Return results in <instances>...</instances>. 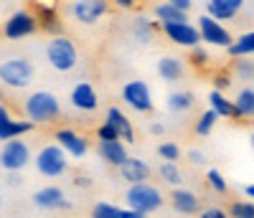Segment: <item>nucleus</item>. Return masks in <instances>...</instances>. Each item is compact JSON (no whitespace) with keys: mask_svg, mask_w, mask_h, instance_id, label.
<instances>
[{"mask_svg":"<svg viewBox=\"0 0 254 218\" xmlns=\"http://www.w3.org/2000/svg\"><path fill=\"white\" fill-rule=\"evenodd\" d=\"M107 10L110 5L104 0H76V3H71L74 20H79L84 26H94L102 15H107Z\"/></svg>","mask_w":254,"mask_h":218,"instance_id":"nucleus-12","label":"nucleus"},{"mask_svg":"<svg viewBox=\"0 0 254 218\" xmlns=\"http://www.w3.org/2000/svg\"><path fill=\"white\" fill-rule=\"evenodd\" d=\"M188 163L196 165V167H203V165H206V155H203L201 150H190V152H188Z\"/></svg>","mask_w":254,"mask_h":218,"instance_id":"nucleus-40","label":"nucleus"},{"mask_svg":"<svg viewBox=\"0 0 254 218\" xmlns=\"http://www.w3.org/2000/svg\"><path fill=\"white\" fill-rule=\"evenodd\" d=\"M229 218H254V203L252 201H234L226 211Z\"/></svg>","mask_w":254,"mask_h":218,"instance_id":"nucleus-34","label":"nucleus"},{"mask_svg":"<svg viewBox=\"0 0 254 218\" xmlns=\"http://www.w3.org/2000/svg\"><path fill=\"white\" fill-rule=\"evenodd\" d=\"M158 155H160V163H176V165L183 158L178 142H160L158 145Z\"/></svg>","mask_w":254,"mask_h":218,"instance_id":"nucleus-33","label":"nucleus"},{"mask_svg":"<svg viewBox=\"0 0 254 218\" xmlns=\"http://www.w3.org/2000/svg\"><path fill=\"white\" fill-rule=\"evenodd\" d=\"M190 61H193V66H206L211 61V54L203 46H196V49H190Z\"/></svg>","mask_w":254,"mask_h":218,"instance_id":"nucleus-36","label":"nucleus"},{"mask_svg":"<svg viewBox=\"0 0 254 218\" xmlns=\"http://www.w3.org/2000/svg\"><path fill=\"white\" fill-rule=\"evenodd\" d=\"M231 89V76L224 71V74H216L214 76V92H219V94H226Z\"/></svg>","mask_w":254,"mask_h":218,"instance_id":"nucleus-37","label":"nucleus"},{"mask_svg":"<svg viewBox=\"0 0 254 218\" xmlns=\"http://www.w3.org/2000/svg\"><path fill=\"white\" fill-rule=\"evenodd\" d=\"M231 79H239L244 81V86L254 79V61L252 58H234V63H231Z\"/></svg>","mask_w":254,"mask_h":218,"instance_id":"nucleus-30","label":"nucleus"},{"mask_svg":"<svg viewBox=\"0 0 254 218\" xmlns=\"http://www.w3.org/2000/svg\"><path fill=\"white\" fill-rule=\"evenodd\" d=\"M150 132H153L155 137H163V135H165V124H163V122H153V124H150Z\"/></svg>","mask_w":254,"mask_h":218,"instance_id":"nucleus-43","label":"nucleus"},{"mask_svg":"<svg viewBox=\"0 0 254 218\" xmlns=\"http://www.w3.org/2000/svg\"><path fill=\"white\" fill-rule=\"evenodd\" d=\"M33 163H36V170L44 178H61L64 172L69 170V158L64 155L54 142L46 145V147H41L38 155L33 158Z\"/></svg>","mask_w":254,"mask_h":218,"instance_id":"nucleus-6","label":"nucleus"},{"mask_svg":"<svg viewBox=\"0 0 254 218\" xmlns=\"http://www.w3.org/2000/svg\"><path fill=\"white\" fill-rule=\"evenodd\" d=\"M132 36H135L137 43L147 46V43L155 38V20L150 15H135V20H132Z\"/></svg>","mask_w":254,"mask_h":218,"instance_id":"nucleus-26","label":"nucleus"},{"mask_svg":"<svg viewBox=\"0 0 254 218\" xmlns=\"http://www.w3.org/2000/svg\"><path fill=\"white\" fill-rule=\"evenodd\" d=\"M153 20H155L158 26H171V23H186L188 15H183L181 10H176V8L171 5V0H168V3H155V8H153Z\"/></svg>","mask_w":254,"mask_h":218,"instance_id":"nucleus-24","label":"nucleus"},{"mask_svg":"<svg viewBox=\"0 0 254 218\" xmlns=\"http://www.w3.org/2000/svg\"><path fill=\"white\" fill-rule=\"evenodd\" d=\"M196 31H198V38L201 43H206V46L211 49H229L231 41H234V36H231V31L221 23H216V20H211L208 15H198V23H196Z\"/></svg>","mask_w":254,"mask_h":218,"instance_id":"nucleus-9","label":"nucleus"},{"mask_svg":"<svg viewBox=\"0 0 254 218\" xmlns=\"http://www.w3.org/2000/svg\"><path fill=\"white\" fill-rule=\"evenodd\" d=\"M107 122L115 132H117V140L120 142H125V145H130V142H135V127H132V122L127 119V114L122 112L120 107H110L107 109Z\"/></svg>","mask_w":254,"mask_h":218,"instance_id":"nucleus-19","label":"nucleus"},{"mask_svg":"<svg viewBox=\"0 0 254 218\" xmlns=\"http://www.w3.org/2000/svg\"><path fill=\"white\" fill-rule=\"evenodd\" d=\"M120 218H147V216H142L137 211H130V208H120Z\"/></svg>","mask_w":254,"mask_h":218,"instance_id":"nucleus-42","label":"nucleus"},{"mask_svg":"<svg viewBox=\"0 0 254 218\" xmlns=\"http://www.w3.org/2000/svg\"><path fill=\"white\" fill-rule=\"evenodd\" d=\"M31 160H33V155H31V147L26 140H8L0 147V167L8 172L23 170Z\"/></svg>","mask_w":254,"mask_h":218,"instance_id":"nucleus-8","label":"nucleus"},{"mask_svg":"<svg viewBox=\"0 0 254 218\" xmlns=\"http://www.w3.org/2000/svg\"><path fill=\"white\" fill-rule=\"evenodd\" d=\"M242 8H244V0H208L206 3V15L211 20H216V23L226 26L229 20L239 18Z\"/></svg>","mask_w":254,"mask_h":218,"instance_id":"nucleus-14","label":"nucleus"},{"mask_svg":"<svg viewBox=\"0 0 254 218\" xmlns=\"http://www.w3.org/2000/svg\"><path fill=\"white\" fill-rule=\"evenodd\" d=\"M231 104H234L237 119H252V114H254V89H252V84L242 86V89L237 92V97L231 99Z\"/></svg>","mask_w":254,"mask_h":218,"instance_id":"nucleus-22","label":"nucleus"},{"mask_svg":"<svg viewBox=\"0 0 254 218\" xmlns=\"http://www.w3.org/2000/svg\"><path fill=\"white\" fill-rule=\"evenodd\" d=\"M97 152H99V158L112 165V167H120L127 158H130V152H127V145L120 142V140H112V142H99L97 145Z\"/></svg>","mask_w":254,"mask_h":218,"instance_id":"nucleus-20","label":"nucleus"},{"mask_svg":"<svg viewBox=\"0 0 254 218\" xmlns=\"http://www.w3.org/2000/svg\"><path fill=\"white\" fill-rule=\"evenodd\" d=\"M33 206L41 208V211H69L71 203L66 201V195H64V190L59 185H46L33 193Z\"/></svg>","mask_w":254,"mask_h":218,"instance_id":"nucleus-13","label":"nucleus"},{"mask_svg":"<svg viewBox=\"0 0 254 218\" xmlns=\"http://www.w3.org/2000/svg\"><path fill=\"white\" fill-rule=\"evenodd\" d=\"M120 10H130V8H135V3H132V0H117V3H115Z\"/></svg>","mask_w":254,"mask_h":218,"instance_id":"nucleus-44","label":"nucleus"},{"mask_svg":"<svg viewBox=\"0 0 254 218\" xmlns=\"http://www.w3.org/2000/svg\"><path fill=\"white\" fill-rule=\"evenodd\" d=\"M0 211H3V198H0Z\"/></svg>","mask_w":254,"mask_h":218,"instance_id":"nucleus-47","label":"nucleus"},{"mask_svg":"<svg viewBox=\"0 0 254 218\" xmlns=\"http://www.w3.org/2000/svg\"><path fill=\"white\" fill-rule=\"evenodd\" d=\"M38 13H41V18H38V26L41 28L51 31L54 36H64V26H61V20L56 15V5L44 3V5H38Z\"/></svg>","mask_w":254,"mask_h":218,"instance_id":"nucleus-28","label":"nucleus"},{"mask_svg":"<svg viewBox=\"0 0 254 218\" xmlns=\"http://www.w3.org/2000/svg\"><path fill=\"white\" fill-rule=\"evenodd\" d=\"M125 208L137 211L142 216H150L155 211L163 208V193L153 185V183H140V185H127L125 190Z\"/></svg>","mask_w":254,"mask_h":218,"instance_id":"nucleus-3","label":"nucleus"},{"mask_svg":"<svg viewBox=\"0 0 254 218\" xmlns=\"http://www.w3.org/2000/svg\"><path fill=\"white\" fill-rule=\"evenodd\" d=\"M33 124H28L26 119H13L10 109L0 102V142H8V140H20V135L31 132Z\"/></svg>","mask_w":254,"mask_h":218,"instance_id":"nucleus-15","label":"nucleus"},{"mask_svg":"<svg viewBox=\"0 0 254 218\" xmlns=\"http://www.w3.org/2000/svg\"><path fill=\"white\" fill-rule=\"evenodd\" d=\"M23 114H26V122L33 124V127H36V124H38V127L54 124V122L61 117V102L56 99V94L38 89V92H33V94L26 97V102H23Z\"/></svg>","mask_w":254,"mask_h":218,"instance_id":"nucleus-1","label":"nucleus"},{"mask_svg":"<svg viewBox=\"0 0 254 218\" xmlns=\"http://www.w3.org/2000/svg\"><path fill=\"white\" fill-rule=\"evenodd\" d=\"M183 74H186V66H183V61L178 56H160V61H158V76L163 81L176 84V81L183 79Z\"/></svg>","mask_w":254,"mask_h":218,"instance_id":"nucleus-21","label":"nucleus"},{"mask_svg":"<svg viewBox=\"0 0 254 218\" xmlns=\"http://www.w3.org/2000/svg\"><path fill=\"white\" fill-rule=\"evenodd\" d=\"M171 206L176 213L181 216H198L201 211V198L193 193V190H188V188H173L171 193Z\"/></svg>","mask_w":254,"mask_h":218,"instance_id":"nucleus-18","label":"nucleus"},{"mask_svg":"<svg viewBox=\"0 0 254 218\" xmlns=\"http://www.w3.org/2000/svg\"><path fill=\"white\" fill-rule=\"evenodd\" d=\"M165 107H168V112H173V114H186L196 107V97L190 92H173V94H168Z\"/></svg>","mask_w":254,"mask_h":218,"instance_id":"nucleus-27","label":"nucleus"},{"mask_svg":"<svg viewBox=\"0 0 254 218\" xmlns=\"http://www.w3.org/2000/svg\"><path fill=\"white\" fill-rule=\"evenodd\" d=\"M171 5H173L176 10H181L183 15H188L190 8H193V0H171Z\"/></svg>","mask_w":254,"mask_h":218,"instance_id":"nucleus-41","label":"nucleus"},{"mask_svg":"<svg viewBox=\"0 0 254 218\" xmlns=\"http://www.w3.org/2000/svg\"><path fill=\"white\" fill-rule=\"evenodd\" d=\"M122 102L132 109L137 114H150L155 109V102H153V92H150V84L142 81V79H132L122 84V92H120Z\"/></svg>","mask_w":254,"mask_h":218,"instance_id":"nucleus-5","label":"nucleus"},{"mask_svg":"<svg viewBox=\"0 0 254 218\" xmlns=\"http://www.w3.org/2000/svg\"><path fill=\"white\" fill-rule=\"evenodd\" d=\"M36 71H33V63L28 58H5L0 63V84L8 86V89H26V86L33 81Z\"/></svg>","mask_w":254,"mask_h":218,"instance_id":"nucleus-4","label":"nucleus"},{"mask_svg":"<svg viewBox=\"0 0 254 218\" xmlns=\"http://www.w3.org/2000/svg\"><path fill=\"white\" fill-rule=\"evenodd\" d=\"M92 218H120V206H115L110 201H99L92 208Z\"/></svg>","mask_w":254,"mask_h":218,"instance_id":"nucleus-35","label":"nucleus"},{"mask_svg":"<svg viewBox=\"0 0 254 218\" xmlns=\"http://www.w3.org/2000/svg\"><path fill=\"white\" fill-rule=\"evenodd\" d=\"M120 175H122V180L127 183V185H140V183H150V165H147L145 160H140V158H127L120 167Z\"/></svg>","mask_w":254,"mask_h":218,"instance_id":"nucleus-17","label":"nucleus"},{"mask_svg":"<svg viewBox=\"0 0 254 218\" xmlns=\"http://www.w3.org/2000/svg\"><path fill=\"white\" fill-rule=\"evenodd\" d=\"M97 137H99V142H112V140H117V132H115L107 122H102V124L97 127Z\"/></svg>","mask_w":254,"mask_h":218,"instance_id":"nucleus-38","label":"nucleus"},{"mask_svg":"<svg viewBox=\"0 0 254 218\" xmlns=\"http://www.w3.org/2000/svg\"><path fill=\"white\" fill-rule=\"evenodd\" d=\"M206 99H208V109H211V112H214L219 119H221V117H224V119H237L234 104H231V99H229L226 94H219V92L211 89Z\"/></svg>","mask_w":254,"mask_h":218,"instance_id":"nucleus-23","label":"nucleus"},{"mask_svg":"<svg viewBox=\"0 0 254 218\" xmlns=\"http://www.w3.org/2000/svg\"><path fill=\"white\" fill-rule=\"evenodd\" d=\"M36 31H38V15L31 13L28 8L13 10L8 15V20L3 23V36L8 41H23V38L33 36Z\"/></svg>","mask_w":254,"mask_h":218,"instance_id":"nucleus-7","label":"nucleus"},{"mask_svg":"<svg viewBox=\"0 0 254 218\" xmlns=\"http://www.w3.org/2000/svg\"><path fill=\"white\" fill-rule=\"evenodd\" d=\"M74 183H76V185H79V188H89V185H92V180H89V178H87V175H79V178H76V180H74Z\"/></svg>","mask_w":254,"mask_h":218,"instance_id":"nucleus-45","label":"nucleus"},{"mask_svg":"<svg viewBox=\"0 0 254 218\" xmlns=\"http://www.w3.org/2000/svg\"><path fill=\"white\" fill-rule=\"evenodd\" d=\"M158 172H160L163 183H168L171 188H183V172L176 163H160Z\"/></svg>","mask_w":254,"mask_h":218,"instance_id":"nucleus-29","label":"nucleus"},{"mask_svg":"<svg viewBox=\"0 0 254 218\" xmlns=\"http://www.w3.org/2000/svg\"><path fill=\"white\" fill-rule=\"evenodd\" d=\"M226 54L231 58H252V54H254V31L234 36V41H231V46L226 49Z\"/></svg>","mask_w":254,"mask_h":218,"instance_id":"nucleus-25","label":"nucleus"},{"mask_svg":"<svg viewBox=\"0 0 254 218\" xmlns=\"http://www.w3.org/2000/svg\"><path fill=\"white\" fill-rule=\"evenodd\" d=\"M242 190H244V195H247V201H249V198H254V185H252V183H247Z\"/></svg>","mask_w":254,"mask_h":218,"instance_id":"nucleus-46","label":"nucleus"},{"mask_svg":"<svg viewBox=\"0 0 254 218\" xmlns=\"http://www.w3.org/2000/svg\"><path fill=\"white\" fill-rule=\"evenodd\" d=\"M54 145H56L66 158H76V160L87 158V152H89L87 137L79 135L76 129H71V127H59L56 132H54Z\"/></svg>","mask_w":254,"mask_h":218,"instance_id":"nucleus-10","label":"nucleus"},{"mask_svg":"<svg viewBox=\"0 0 254 218\" xmlns=\"http://www.w3.org/2000/svg\"><path fill=\"white\" fill-rule=\"evenodd\" d=\"M69 102H71V107L76 109V112H94V109L99 107V94L89 81H79V84H74V89L69 94Z\"/></svg>","mask_w":254,"mask_h":218,"instance_id":"nucleus-16","label":"nucleus"},{"mask_svg":"<svg viewBox=\"0 0 254 218\" xmlns=\"http://www.w3.org/2000/svg\"><path fill=\"white\" fill-rule=\"evenodd\" d=\"M198 218H229V216H226V211L219 208V206H208V208H201V211H198Z\"/></svg>","mask_w":254,"mask_h":218,"instance_id":"nucleus-39","label":"nucleus"},{"mask_svg":"<svg viewBox=\"0 0 254 218\" xmlns=\"http://www.w3.org/2000/svg\"><path fill=\"white\" fill-rule=\"evenodd\" d=\"M160 28H163V36L171 43H176V46H181V49H196V46H201L198 31H196V26L190 23V20H186V23L160 26Z\"/></svg>","mask_w":254,"mask_h":218,"instance_id":"nucleus-11","label":"nucleus"},{"mask_svg":"<svg viewBox=\"0 0 254 218\" xmlns=\"http://www.w3.org/2000/svg\"><path fill=\"white\" fill-rule=\"evenodd\" d=\"M46 61H49V66L61 71V74H69L76 69V63H79V49H76V43L69 38V36H54L49 43H46Z\"/></svg>","mask_w":254,"mask_h":218,"instance_id":"nucleus-2","label":"nucleus"},{"mask_svg":"<svg viewBox=\"0 0 254 218\" xmlns=\"http://www.w3.org/2000/svg\"><path fill=\"white\" fill-rule=\"evenodd\" d=\"M206 183H208L211 190L219 193V195H226V193H229V183L224 180L221 170H216V167H208V170H206Z\"/></svg>","mask_w":254,"mask_h":218,"instance_id":"nucleus-32","label":"nucleus"},{"mask_svg":"<svg viewBox=\"0 0 254 218\" xmlns=\"http://www.w3.org/2000/svg\"><path fill=\"white\" fill-rule=\"evenodd\" d=\"M216 122H219V117L211 112V109H203L201 112V117L196 119V135L198 137H206V135H211V129L216 127Z\"/></svg>","mask_w":254,"mask_h":218,"instance_id":"nucleus-31","label":"nucleus"}]
</instances>
